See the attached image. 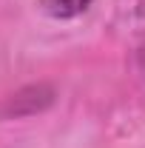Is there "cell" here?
Returning a JSON list of instances; mask_svg holds the SVG:
<instances>
[{
  "label": "cell",
  "mask_w": 145,
  "mask_h": 148,
  "mask_svg": "<svg viewBox=\"0 0 145 148\" xmlns=\"http://www.w3.org/2000/svg\"><path fill=\"white\" fill-rule=\"evenodd\" d=\"M40 6H43V12L51 14V17L68 20V17L83 14V12L91 6V0H40Z\"/></svg>",
  "instance_id": "1"
}]
</instances>
